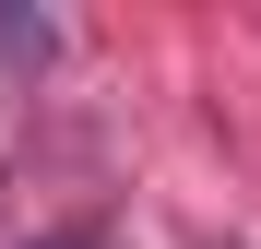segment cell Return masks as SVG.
I'll return each mask as SVG.
<instances>
[{
	"instance_id": "obj_1",
	"label": "cell",
	"mask_w": 261,
	"mask_h": 249,
	"mask_svg": "<svg viewBox=\"0 0 261 249\" xmlns=\"http://www.w3.org/2000/svg\"><path fill=\"white\" fill-rule=\"evenodd\" d=\"M36 249H107V237H36Z\"/></svg>"
}]
</instances>
